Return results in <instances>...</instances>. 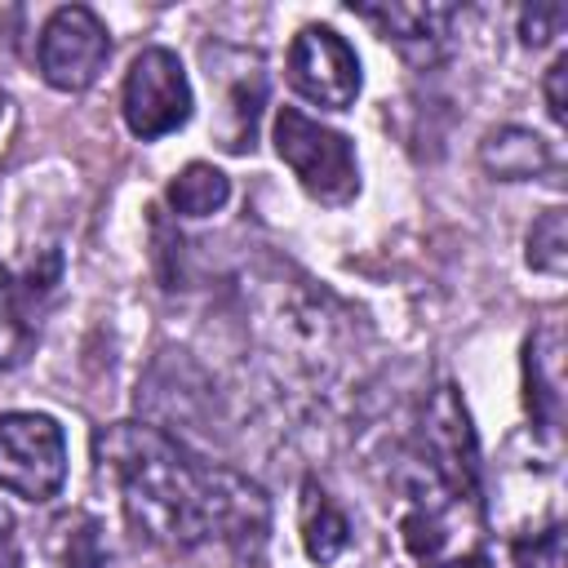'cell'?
<instances>
[{
  "instance_id": "obj_1",
  "label": "cell",
  "mask_w": 568,
  "mask_h": 568,
  "mask_svg": "<svg viewBox=\"0 0 568 568\" xmlns=\"http://www.w3.org/2000/svg\"><path fill=\"white\" fill-rule=\"evenodd\" d=\"M102 475L120 488L129 528L164 550H200L209 541L257 564L271 532L262 484L231 466L200 462L160 426L115 422L93 439Z\"/></svg>"
},
{
  "instance_id": "obj_2",
  "label": "cell",
  "mask_w": 568,
  "mask_h": 568,
  "mask_svg": "<svg viewBox=\"0 0 568 568\" xmlns=\"http://www.w3.org/2000/svg\"><path fill=\"white\" fill-rule=\"evenodd\" d=\"M275 151L302 182V191L320 204H351L359 195V160L346 133L311 120L297 106L275 111Z\"/></svg>"
},
{
  "instance_id": "obj_3",
  "label": "cell",
  "mask_w": 568,
  "mask_h": 568,
  "mask_svg": "<svg viewBox=\"0 0 568 568\" xmlns=\"http://www.w3.org/2000/svg\"><path fill=\"white\" fill-rule=\"evenodd\" d=\"M191 106H195L191 80L173 49L151 44L129 62V75L120 89V111H124V124L133 138L155 142V138L178 133L191 120Z\"/></svg>"
},
{
  "instance_id": "obj_4",
  "label": "cell",
  "mask_w": 568,
  "mask_h": 568,
  "mask_svg": "<svg viewBox=\"0 0 568 568\" xmlns=\"http://www.w3.org/2000/svg\"><path fill=\"white\" fill-rule=\"evenodd\" d=\"M67 484V435L49 413L0 417V488L22 501H49Z\"/></svg>"
},
{
  "instance_id": "obj_5",
  "label": "cell",
  "mask_w": 568,
  "mask_h": 568,
  "mask_svg": "<svg viewBox=\"0 0 568 568\" xmlns=\"http://www.w3.org/2000/svg\"><path fill=\"white\" fill-rule=\"evenodd\" d=\"M106 58H111V36L102 18L84 4H62L40 27L36 62H40L44 84L58 93H84L102 75Z\"/></svg>"
},
{
  "instance_id": "obj_6",
  "label": "cell",
  "mask_w": 568,
  "mask_h": 568,
  "mask_svg": "<svg viewBox=\"0 0 568 568\" xmlns=\"http://www.w3.org/2000/svg\"><path fill=\"white\" fill-rule=\"evenodd\" d=\"M284 75L297 98L315 102L320 111H351L359 98V58L333 27H302L288 44Z\"/></svg>"
},
{
  "instance_id": "obj_7",
  "label": "cell",
  "mask_w": 568,
  "mask_h": 568,
  "mask_svg": "<svg viewBox=\"0 0 568 568\" xmlns=\"http://www.w3.org/2000/svg\"><path fill=\"white\" fill-rule=\"evenodd\" d=\"M351 13L373 22L377 36L417 67H430L448 53L453 18H457L453 4H351Z\"/></svg>"
},
{
  "instance_id": "obj_8",
  "label": "cell",
  "mask_w": 568,
  "mask_h": 568,
  "mask_svg": "<svg viewBox=\"0 0 568 568\" xmlns=\"http://www.w3.org/2000/svg\"><path fill=\"white\" fill-rule=\"evenodd\" d=\"M524 404L537 435L559 439L564 426V324L541 320L524 342Z\"/></svg>"
},
{
  "instance_id": "obj_9",
  "label": "cell",
  "mask_w": 568,
  "mask_h": 568,
  "mask_svg": "<svg viewBox=\"0 0 568 568\" xmlns=\"http://www.w3.org/2000/svg\"><path fill=\"white\" fill-rule=\"evenodd\" d=\"M297 528H302V550H306L311 564H333L351 546V519L342 515V506L315 479L302 484Z\"/></svg>"
},
{
  "instance_id": "obj_10",
  "label": "cell",
  "mask_w": 568,
  "mask_h": 568,
  "mask_svg": "<svg viewBox=\"0 0 568 568\" xmlns=\"http://www.w3.org/2000/svg\"><path fill=\"white\" fill-rule=\"evenodd\" d=\"M479 160L493 178L501 182H524V178H537L550 169V146L532 133V129H519V124H506V129H493L479 146Z\"/></svg>"
},
{
  "instance_id": "obj_11",
  "label": "cell",
  "mask_w": 568,
  "mask_h": 568,
  "mask_svg": "<svg viewBox=\"0 0 568 568\" xmlns=\"http://www.w3.org/2000/svg\"><path fill=\"white\" fill-rule=\"evenodd\" d=\"M262 102H266V75L257 67V58H248L240 80L226 89V111H222V146L226 151H253Z\"/></svg>"
},
{
  "instance_id": "obj_12",
  "label": "cell",
  "mask_w": 568,
  "mask_h": 568,
  "mask_svg": "<svg viewBox=\"0 0 568 568\" xmlns=\"http://www.w3.org/2000/svg\"><path fill=\"white\" fill-rule=\"evenodd\" d=\"M164 200H169V209H173L178 217H213V213L231 200V178H226L222 169L195 160V164H186V169L169 182Z\"/></svg>"
},
{
  "instance_id": "obj_13",
  "label": "cell",
  "mask_w": 568,
  "mask_h": 568,
  "mask_svg": "<svg viewBox=\"0 0 568 568\" xmlns=\"http://www.w3.org/2000/svg\"><path fill=\"white\" fill-rule=\"evenodd\" d=\"M36 351V320L22 302V284L0 266V373L18 368Z\"/></svg>"
},
{
  "instance_id": "obj_14",
  "label": "cell",
  "mask_w": 568,
  "mask_h": 568,
  "mask_svg": "<svg viewBox=\"0 0 568 568\" xmlns=\"http://www.w3.org/2000/svg\"><path fill=\"white\" fill-rule=\"evenodd\" d=\"M524 257L532 271L541 275H564L568 271V213L564 209H546L532 226H528V240H524Z\"/></svg>"
},
{
  "instance_id": "obj_15",
  "label": "cell",
  "mask_w": 568,
  "mask_h": 568,
  "mask_svg": "<svg viewBox=\"0 0 568 568\" xmlns=\"http://www.w3.org/2000/svg\"><path fill=\"white\" fill-rule=\"evenodd\" d=\"M58 532H67V550H62V568H106V546H102V528L84 515H67L58 524Z\"/></svg>"
},
{
  "instance_id": "obj_16",
  "label": "cell",
  "mask_w": 568,
  "mask_h": 568,
  "mask_svg": "<svg viewBox=\"0 0 568 568\" xmlns=\"http://www.w3.org/2000/svg\"><path fill=\"white\" fill-rule=\"evenodd\" d=\"M564 22H568V9L564 4H532V9L519 13V40L528 49H541L550 36L564 31Z\"/></svg>"
},
{
  "instance_id": "obj_17",
  "label": "cell",
  "mask_w": 568,
  "mask_h": 568,
  "mask_svg": "<svg viewBox=\"0 0 568 568\" xmlns=\"http://www.w3.org/2000/svg\"><path fill=\"white\" fill-rule=\"evenodd\" d=\"M515 564H519V568H559V564H564L559 528H546L541 537L519 541V546H515Z\"/></svg>"
},
{
  "instance_id": "obj_18",
  "label": "cell",
  "mask_w": 568,
  "mask_h": 568,
  "mask_svg": "<svg viewBox=\"0 0 568 568\" xmlns=\"http://www.w3.org/2000/svg\"><path fill=\"white\" fill-rule=\"evenodd\" d=\"M568 53H559L550 67H546V84H541V93H546V111H550V120L555 124H568Z\"/></svg>"
},
{
  "instance_id": "obj_19",
  "label": "cell",
  "mask_w": 568,
  "mask_h": 568,
  "mask_svg": "<svg viewBox=\"0 0 568 568\" xmlns=\"http://www.w3.org/2000/svg\"><path fill=\"white\" fill-rule=\"evenodd\" d=\"M0 568H22V550H18V532H13V515L0 506Z\"/></svg>"
},
{
  "instance_id": "obj_20",
  "label": "cell",
  "mask_w": 568,
  "mask_h": 568,
  "mask_svg": "<svg viewBox=\"0 0 568 568\" xmlns=\"http://www.w3.org/2000/svg\"><path fill=\"white\" fill-rule=\"evenodd\" d=\"M439 568H493L484 555H462V559H448V564H439Z\"/></svg>"
},
{
  "instance_id": "obj_21",
  "label": "cell",
  "mask_w": 568,
  "mask_h": 568,
  "mask_svg": "<svg viewBox=\"0 0 568 568\" xmlns=\"http://www.w3.org/2000/svg\"><path fill=\"white\" fill-rule=\"evenodd\" d=\"M0 124H4V93H0Z\"/></svg>"
}]
</instances>
